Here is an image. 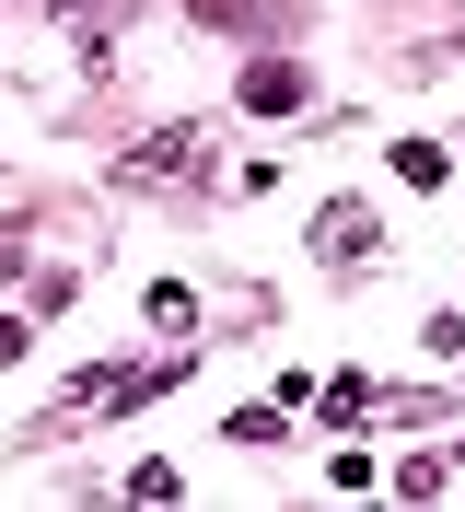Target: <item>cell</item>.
I'll return each mask as SVG.
<instances>
[{"label":"cell","mask_w":465,"mask_h":512,"mask_svg":"<svg viewBox=\"0 0 465 512\" xmlns=\"http://www.w3.org/2000/svg\"><path fill=\"white\" fill-rule=\"evenodd\" d=\"M442 163H454L442 140H396V175H407V187H442Z\"/></svg>","instance_id":"ba28073f"},{"label":"cell","mask_w":465,"mask_h":512,"mask_svg":"<svg viewBox=\"0 0 465 512\" xmlns=\"http://www.w3.org/2000/svg\"><path fill=\"white\" fill-rule=\"evenodd\" d=\"M117 489H128V501H186V478H175V466H163V454H140V466H128Z\"/></svg>","instance_id":"52a82bcc"},{"label":"cell","mask_w":465,"mask_h":512,"mask_svg":"<svg viewBox=\"0 0 465 512\" xmlns=\"http://www.w3.org/2000/svg\"><path fill=\"white\" fill-rule=\"evenodd\" d=\"M152 326H163V338H186V326H198V291L163 280V291H152Z\"/></svg>","instance_id":"9c48e42d"},{"label":"cell","mask_w":465,"mask_h":512,"mask_svg":"<svg viewBox=\"0 0 465 512\" xmlns=\"http://www.w3.org/2000/svg\"><path fill=\"white\" fill-rule=\"evenodd\" d=\"M279 431H291V408H233V443H245V454L279 443Z\"/></svg>","instance_id":"30bf717a"},{"label":"cell","mask_w":465,"mask_h":512,"mask_svg":"<svg viewBox=\"0 0 465 512\" xmlns=\"http://www.w3.org/2000/svg\"><path fill=\"white\" fill-rule=\"evenodd\" d=\"M35 350V303H24V315H0V361H24Z\"/></svg>","instance_id":"8fae6325"},{"label":"cell","mask_w":465,"mask_h":512,"mask_svg":"<svg viewBox=\"0 0 465 512\" xmlns=\"http://www.w3.org/2000/svg\"><path fill=\"white\" fill-rule=\"evenodd\" d=\"M186 361H93L82 384H70V408L47 419V431H82V419H128V408H152L163 384H175ZM47 431H35V443H47Z\"/></svg>","instance_id":"6da1fadb"},{"label":"cell","mask_w":465,"mask_h":512,"mask_svg":"<svg viewBox=\"0 0 465 512\" xmlns=\"http://www.w3.org/2000/svg\"><path fill=\"white\" fill-rule=\"evenodd\" d=\"M256 12H268V0H186L198 35H256Z\"/></svg>","instance_id":"8992f818"},{"label":"cell","mask_w":465,"mask_h":512,"mask_svg":"<svg viewBox=\"0 0 465 512\" xmlns=\"http://www.w3.org/2000/svg\"><path fill=\"white\" fill-rule=\"evenodd\" d=\"M233 105H245V117H303V70H291V59H256L245 82H233Z\"/></svg>","instance_id":"3957f363"},{"label":"cell","mask_w":465,"mask_h":512,"mask_svg":"<svg viewBox=\"0 0 465 512\" xmlns=\"http://www.w3.org/2000/svg\"><path fill=\"white\" fill-rule=\"evenodd\" d=\"M186 175H210V128L198 117H175V128H152V140L117 152V187H186Z\"/></svg>","instance_id":"7a4b0ae2"},{"label":"cell","mask_w":465,"mask_h":512,"mask_svg":"<svg viewBox=\"0 0 465 512\" xmlns=\"http://www.w3.org/2000/svg\"><path fill=\"white\" fill-rule=\"evenodd\" d=\"M372 396H384L372 373H338V384H314V419H372Z\"/></svg>","instance_id":"5b68a950"},{"label":"cell","mask_w":465,"mask_h":512,"mask_svg":"<svg viewBox=\"0 0 465 512\" xmlns=\"http://www.w3.org/2000/svg\"><path fill=\"white\" fill-rule=\"evenodd\" d=\"M314 256H326V268H361V256H372V210H361V198H326V222H314Z\"/></svg>","instance_id":"277c9868"}]
</instances>
